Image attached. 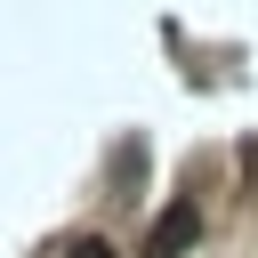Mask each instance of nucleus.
I'll list each match as a JSON object with an SVG mask.
<instances>
[{
	"label": "nucleus",
	"mask_w": 258,
	"mask_h": 258,
	"mask_svg": "<svg viewBox=\"0 0 258 258\" xmlns=\"http://www.w3.org/2000/svg\"><path fill=\"white\" fill-rule=\"evenodd\" d=\"M64 258H113V242H97V234H81V242H73Z\"/></svg>",
	"instance_id": "obj_2"
},
{
	"label": "nucleus",
	"mask_w": 258,
	"mask_h": 258,
	"mask_svg": "<svg viewBox=\"0 0 258 258\" xmlns=\"http://www.w3.org/2000/svg\"><path fill=\"white\" fill-rule=\"evenodd\" d=\"M202 242V210L194 202H169L161 218H153V234H145V258H185Z\"/></svg>",
	"instance_id": "obj_1"
}]
</instances>
